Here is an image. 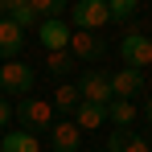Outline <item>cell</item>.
<instances>
[{
	"mask_svg": "<svg viewBox=\"0 0 152 152\" xmlns=\"http://www.w3.org/2000/svg\"><path fill=\"white\" fill-rule=\"evenodd\" d=\"M107 21H111L107 0H78L70 8V29H78V33H99Z\"/></svg>",
	"mask_w": 152,
	"mask_h": 152,
	"instance_id": "1",
	"label": "cell"
},
{
	"mask_svg": "<svg viewBox=\"0 0 152 152\" xmlns=\"http://www.w3.org/2000/svg\"><path fill=\"white\" fill-rule=\"evenodd\" d=\"M119 53L132 70H144V66H152V37L140 33V29H127L124 41H119Z\"/></svg>",
	"mask_w": 152,
	"mask_h": 152,
	"instance_id": "2",
	"label": "cell"
},
{
	"mask_svg": "<svg viewBox=\"0 0 152 152\" xmlns=\"http://www.w3.org/2000/svg\"><path fill=\"white\" fill-rule=\"evenodd\" d=\"M33 66H25V62H17V58H12V62H4V66H0V91H4V95H29V91H33Z\"/></svg>",
	"mask_w": 152,
	"mask_h": 152,
	"instance_id": "3",
	"label": "cell"
},
{
	"mask_svg": "<svg viewBox=\"0 0 152 152\" xmlns=\"http://www.w3.org/2000/svg\"><path fill=\"white\" fill-rule=\"evenodd\" d=\"M74 86H78V99L82 103H95V107H107L111 103V78L99 74V70H82V78H78Z\"/></svg>",
	"mask_w": 152,
	"mask_h": 152,
	"instance_id": "4",
	"label": "cell"
},
{
	"mask_svg": "<svg viewBox=\"0 0 152 152\" xmlns=\"http://www.w3.org/2000/svg\"><path fill=\"white\" fill-rule=\"evenodd\" d=\"M12 115H17V119H21V124L29 127V136L53 124V107H50L45 99H21V107H17Z\"/></svg>",
	"mask_w": 152,
	"mask_h": 152,
	"instance_id": "5",
	"label": "cell"
},
{
	"mask_svg": "<svg viewBox=\"0 0 152 152\" xmlns=\"http://www.w3.org/2000/svg\"><path fill=\"white\" fill-rule=\"evenodd\" d=\"M70 58H78V62H103L107 58V45H103L99 33H78L70 37Z\"/></svg>",
	"mask_w": 152,
	"mask_h": 152,
	"instance_id": "6",
	"label": "cell"
},
{
	"mask_svg": "<svg viewBox=\"0 0 152 152\" xmlns=\"http://www.w3.org/2000/svg\"><path fill=\"white\" fill-rule=\"evenodd\" d=\"M140 91H144V70H132V66H124L119 74H111V99L132 103Z\"/></svg>",
	"mask_w": 152,
	"mask_h": 152,
	"instance_id": "7",
	"label": "cell"
},
{
	"mask_svg": "<svg viewBox=\"0 0 152 152\" xmlns=\"http://www.w3.org/2000/svg\"><path fill=\"white\" fill-rule=\"evenodd\" d=\"M37 37H41L45 53H58V50H70V37H74V29L66 25V21H41Z\"/></svg>",
	"mask_w": 152,
	"mask_h": 152,
	"instance_id": "8",
	"label": "cell"
},
{
	"mask_svg": "<svg viewBox=\"0 0 152 152\" xmlns=\"http://www.w3.org/2000/svg\"><path fill=\"white\" fill-rule=\"evenodd\" d=\"M70 124L78 127V132H95V127L107 124V107H95V103H78L74 107V119Z\"/></svg>",
	"mask_w": 152,
	"mask_h": 152,
	"instance_id": "9",
	"label": "cell"
},
{
	"mask_svg": "<svg viewBox=\"0 0 152 152\" xmlns=\"http://www.w3.org/2000/svg\"><path fill=\"white\" fill-rule=\"evenodd\" d=\"M50 140H53V152H78V144H82V132H78V127L66 119V124H53V127H50Z\"/></svg>",
	"mask_w": 152,
	"mask_h": 152,
	"instance_id": "10",
	"label": "cell"
},
{
	"mask_svg": "<svg viewBox=\"0 0 152 152\" xmlns=\"http://www.w3.org/2000/svg\"><path fill=\"white\" fill-rule=\"evenodd\" d=\"M107 152H152V144L144 140V136H132V132H111L107 136Z\"/></svg>",
	"mask_w": 152,
	"mask_h": 152,
	"instance_id": "11",
	"label": "cell"
},
{
	"mask_svg": "<svg viewBox=\"0 0 152 152\" xmlns=\"http://www.w3.org/2000/svg\"><path fill=\"white\" fill-rule=\"evenodd\" d=\"M21 45H25V33L12 25V21H0V58L12 62V58L21 53Z\"/></svg>",
	"mask_w": 152,
	"mask_h": 152,
	"instance_id": "12",
	"label": "cell"
},
{
	"mask_svg": "<svg viewBox=\"0 0 152 152\" xmlns=\"http://www.w3.org/2000/svg\"><path fill=\"white\" fill-rule=\"evenodd\" d=\"M107 119L119 127V132H127V127L136 124V103H124V99H111L107 103Z\"/></svg>",
	"mask_w": 152,
	"mask_h": 152,
	"instance_id": "13",
	"label": "cell"
},
{
	"mask_svg": "<svg viewBox=\"0 0 152 152\" xmlns=\"http://www.w3.org/2000/svg\"><path fill=\"white\" fill-rule=\"evenodd\" d=\"M0 152H41V148H37V136H29V132H4Z\"/></svg>",
	"mask_w": 152,
	"mask_h": 152,
	"instance_id": "14",
	"label": "cell"
},
{
	"mask_svg": "<svg viewBox=\"0 0 152 152\" xmlns=\"http://www.w3.org/2000/svg\"><path fill=\"white\" fill-rule=\"evenodd\" d=\"M8 21H12V25L25 33V29H33V25H37V12H33V4H29V0H12V8H8Z\"/></svg>",
	"mask_w": 152,
	"mask_h": 152,
	"instance_id": "15",
	"label": "cell"
},
{
	"mask_svg": "<svg viewBox=\"0 0 152 152\" xmlns=\"http://www.w3.org/2000/svg\"><path fill=\"white\" fill-rule=\"evenodd\" d=\"M78 103H82V99H78V86H70V82H62V86L53 91V103H50V107H53V111H74Z\"/></svg>",
	"mask_w": 152,
	"mask_h": 152,
	"instance_id": "16",
	"label": "cell"
},
{
	"mask_svg": "<svg viewBox=\"0 0 152 152\" xmlns=\"http://www.w3.org/2000/svg\"><path fill=\"white\" fill-rule=\"evenodd\" d=\"M45 70H50V74H70V70H74V58H70V50L45 53Z\"/></svg>",
	"mask_w": 152,
	"mask_h": 152,
	"instance_id": "17",
	"label": "cell"
},
{
	"mask_svg": "<svg viewBox=\"0 0 152 152\" xmlns=\"http://www.w3.org/2000/svg\"><path fill=\"white\" fill-rule=\"evenodd\" d=\"M107 8H111V21H127L136 12V0H107Z\"/></svg>",
	"mask_w": 152,
	"mask_h": 152,
	"instance_id": "18",
	"label": "cell"
},
{
	"mask_svg": "<svg viewBox=\"0 0 152 152\" xmlns=\"http://www.w3.org/2000/svg\"><path fill=\"white\" fill-rule=\"evenodd\" d=\"M8 119H12V107L8 99H0V132H8Z\"/></svg>",
	"mask_w": 152,
	"mask_h": 152,
	"instance_id": "19",
	"label": "cell"
},
{
	"mask_svg": "<svg viewBox=\"0 0 152 152\" xmlns=\"http://www.w3.org/2000/svg\"><path fill=\"white\" fill-rule=\"evenodd\" d=\"M8 8H12V0H0V21H8Z\"/></svg>",
	"mask_w": 152,
	"mask_h": 152,
	"instance_id": "20",
	"label": "cell"
},
{
	"mask_svg": "<svg viewBox=\"0 0 152 152\" xmlns=\"http://www.w3.org/2000/svg\"><path fill=\"white\" fill-rule=\"evenodd\" d=\"M144 115H148V127H152V99L144 103Z\"/></svg>",
	"mask_w": 152,
	"mask_h": 152,
	"instance_id": "21",
	"label": "cell"
}]
</instances>
